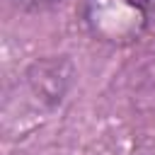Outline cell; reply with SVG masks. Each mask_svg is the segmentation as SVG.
Segmentation results:
<instances>
[{"label":"cell","instance_id":"cell-2","mask_svg":"<svg viewBox=\"0 0 155 155\" xmlns=\"http://www.w3.org/2000/svg\"><path fill=\"white\" fill-rule=\"evenodd\" d=\"M17 10H27V12H39V10H48L53 5H58L61 0H10Z\"/></svg>","mask_w":155,"mask_h":155},{"label":"cell","instance_id":"cell-1","mask_svg":"<svg viewBox=\"0 0 155 155\" xmlns=\"http://www.w3.org/2000/svg\"><path fill=\"white\" fill-rule=\"evenodd\" d=\"M153 2L155 0H80V17L97 41L128 46L145 34Z\"/></svg>","mask_w":155,"mask_h":155}]
</instances>
